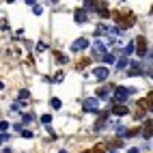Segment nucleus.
Instances as JSON below:
<instances>
[{"label":"nucleus","mask_w":153,"mask_h":153,"mask_svg":"<svg viewBox=\"0 0 153 153\" xmlns=\"http://www.w3.org/2000/svg\"><path fill=\"white\" fill-rule=\"evenodd\" d=\"M112 17H114V22H119L121 28H129L136 24V15L129 11V9H121V11L112 13Z\"/></svg>","instance_id":"obj_1"},{"label":"nucleus","mask_w":153,"mask_h":153,"mask_svg":"<svg viewBox=\"0 0 153 153\" xmlns=\"http://www.w3.org/2000/svg\"><path fill=\"white\" fill-rule=\"evenodd\" d=\"M149 110H151V108H149V104H147V99H140L138 104H136V110H134V117H136V119H142V117H145V114H147Z\"/></svg>","instance_id":"obj_2"},{"label":"nucleus","mask_w":153,"mask_h":153,"mask_svg":"<svg viewBox=\"0 0 153 153\" xmlns=\"http://www.w3.org/2000/svg\"><path fill=\"white\" fill-rule=\"evenodd\" d=\"M136 54L138 56H145L147 54V39L145 37H138L136 39Z\"/></svg>","instance_id":"obj_3"},{"label":"nucleus","mask_w":153,"mask_h":153,"mask_svg":"<svg viewBox=\"0 0 153 153\" xmlns=\"http://www.w3.org/2000/svg\"><path fill=\"white\" fill-rule=\"evenodd\" d=\"M112 112H114V114H119V117H125V114H129L127 106H123V104H121V101H117V104L112 106Z\"/></svg>","instance_id":"obj_4"},{"label":"nucleus","mask_w":153,"mask_h":153,"mask_svg":"<svg viewBox=\"0 0 153 153\" xmlns=\"http://www.w3.org/2000/svg\"><path fill=\"white\" fill-rule=\"evenodd\" d=\"M142 136L151 138L153 136V121H145V127H142Z\"/></svg>","instance_id":"obj_5"},{"label":"nucleus","mask_w":153,"mask_h":153,"mask_svg":"<svg viewBox=\"0 0 153 153\" xmlns=\"http://www.w3.org/2000/svg\"><path fill=\"white\" fill-rule=\"evenodd\" d=\"M106 147H112V149H121V147H123V140H121V138H110Z\"/></svg>","instance_id":"obj_6"},{"label":"nucleus","mask_w":153,"mask_h":153,"mask_svg":"<svg viewBox=\"0 0 153 153\" xmlns=\"http://www.w3.org/2000/svg\"><path fill=\"white\" fill-rule=\"evenodd\" d=\"M84 108L86 110H97L99 104H97V99H84Z\"/></svg>","instance_id":"obj_7"},{"label":"nucleus","mask_w":153,"mask_h":153,"mask_svg":"<svg viewBox=\"0 0 153 153\" xmlns=\"http://www.w3.org/2000/svg\"><path fill=\"white\" fill-rule=\"evenodd\" d=\"M84 153H106V145H99V147H93V149H86Z\"/></svg>","instance_id":"obj_8"},{"label":"nucleus","mask_w":153,"mask_h":153,"mask_svg":"<svg viewBox=\"0 0 153 153\" xmlns=\"http://www.w3.org/2000/svg\"><path fill=\"white\" fill-rule=\"evenodd\" d=\"M106 119H108V112H104V114L99 117V121L95 123V127H97V129H99V127H104V123H106Z\"/></svg>","instance_id":"obj_9"},{"label":"nucleus","mask_w":153,"mask_h":153,"mask_svg":"<svg viewBox=\"0 0 153 153\" xmlns=\"http://www.w3.org/2000/svg\"><path fill=\"white\" fill-rule=\"evenodd\" d=\"M125 97H127V91H125V88H117V99L123 101Z\"/></svg>","instance_id":"obj_10"},{"label":"nucleus","mask_w":153,"mask_h":153,"mask_svg":"<svg viewBox=\"0 0 153 153\" xmlns=\"http://www.w3.org/2000/svg\"><path fill=\"white\" fill-rule=\"evenodd\" d=\"M106 74H108L106 69H97V71H95V76H97L99 80H104V78H106Z\"/></svg>","instance_id":"obj_11"},{"label":"nucleus","mask_w":153,"mask_h":153,"mask_svg":"<svg viewBox=\"0 0 153 153\" xmlns=\"http://www.w3.org/2000/svg\"><path fill=\"white\" fill-rule=\"evenodd\" d=\"M145 99H147V104H149V108L153 110V91H151V93H149V95H147Z\"/></svg>","instance_id":"obj_12"},{"label":"nucleus","mask_w":153,"mask_h":153,"mask_svg":"<svg viewBox=\"0 0 153 153\" xmlns=\"http://www.w3.org/2000/svg\"><path fill=\"white\" fill-rule=\"evenodd\" d=\"M138 131H140L138 127H129V129L125 131V134H127V136H136V134H138Z\"/></svg>","instance_id":"obj_13"},{"label":"nucleus","mask_w":153,"mask_h":153,"mask_svg":"<svg viewBox=\"0 0 153 153\" xmlns=\"http://www.w3.org/2000/svg\"><path fill=\"white\" fill-rule=\"evenodd\" d=\"M86 65H88V58H82V60H78V69H80V67H86Z\"/></svg>","instance_id":"obj_14"},{"label":"nucleus","mask_w":153,"mask_h":153,"mask_svg":"<svg viewBox=\"0 0 153 153\" xmlns=\"http://www.w3.org/2000/svg\"><path fill=\"white\" fill-rule=\"evenodd\" d=\"M56 60H58V63H65V60H67V58H65L63 54H60V52H56Z\"/></svg>","instance_id":"obj_15"},{"label":"nucleus","mask_w":153,"mask_h":153,"mask_svg":"<svg viewBox=\"0 0 153 153\" xmlns=\"http://www.w3.org/2000/svg\"><path fill=\"white\" fill-rule=\"evenodd\" d=\"M7 127H9V123H7V121H2V123H0V129H2V131H7Z\"/></svg>","instance_id":"obj_16"},{"label":"nucleus","mask_w":153,"mask_h":153,"mask_svg":"<svg viewBox=\"0 0 153 153\" xmlns=\"http://www.w3.org/2000/svg\"><path fill=\"white\" fill-rule=\"evenodd\" d=\"M2 140H7V136H0V142H2Z\"/></svg>","instance_id":"obj_17"},{"label":"nucleus","mask_w":153,"mask_h":153,"mask_svg":"<svg viewBox=\"0 0 153 153\" xmlns=\"http://www.w3.org/2000/svg\"><path fill=\"white\" fill-rule=\"evenodd\" d=\"M60 153H67V151H60Z\"/></svg>","instance_id":"obj_18"}]
</instances>
